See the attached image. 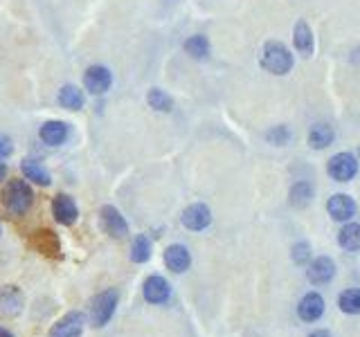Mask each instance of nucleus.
<instances>
[{
    "label": "nucleus",
    "instance_id": "1a4fd4ad",
    "mask_svg": "<svg viewBox=\"0 0 360 337\" xmlns=\"http://www.w3.org/2000/svg\"><path fill=\"white\" fill-rule=\"evenodd\" d=\"M142 295H144V301L149 303H165L172 297V286H169V281L160 275H151L149 279L144 281L142 286Z\"/></svg>",
    "mask_w": 360,
    "mask_h": 337
},
{
    "label": "nucleus",
    "instance_id": "20e7f679",
    "mask_svg": "<svg viewBox=\"0 0 360 337\" xmlns=\"http://www.w3.org/2000/svg\"><path fill=\"white\" fill-rule=\"evenodd\" d=\"M83 85H86V90L92 95H104L109 92V88L113 85V74L109 68H104V65H90V68L83 72Z\"/></svg>",
    "mask_w": 360,
    "mask_h": 337
},
{
    "label": "nucleus",
    "instance_id": "9d476101",
    "mask_svg": "<svg viewBox=\"0 0 360 337\" xmlns=\"http://www.w3.org/2000/svg\"><path fill=\"white\" fill-rule=\"evenodd\" d=\"M52 216H55V221L61 223V225H75L77 219H79V209H77V202L70 198V195H57L55 200H52Z\"/></svg>",
    "mask_w": 360,
    "mask_h": 337
},
{
    "label": "nucleus",
    "instance_id": "4468645a",
    "mask_svg": "<svg viewBox=\"0 0 360 337\" xmlns=\"http://www.w3.org/2000/svg\"><path fill=\"white\" fill-rule=\"evenodd\" d=\"M20 310H23V292L16 286L0 288V312L7 317H16Z\"/></svg>",
    "mask_w": 360,
    "mask_h": 337
},
{
    "label": "nucleus",
    "instance_id": "bb28decb",
    "mask_svg": "<svg viewBox=\"0 0 360 337\" xmlns=\"http://www.w3.org/2000/svg\"><path fill=\"white\" fill-rule=\"evenodd\" d=\"M338 306L347 315H358L360 312V288H349L338 297Z\"/></svg>",
    "mask_w": 360,
    "mask_h": 337
},
{
    "label": "nucleus",
    "instance_id": "c756f323",
    "mask_svg": "<svg viewBox=\"0 0 360 337\" xmlns=\"http://www.w3.org/2000/svg\"><path fill=\"white\" fill-rule=\"evenodd\" d=\"M12 151H14V144H12V139H9L7 135L0 133V158H7V156H12Z\"/></svg>",
    "mask_w": 360,
    "mask_h": 337
},
{
    "label": "nucleus",
    "instance_id": "f3484780",
    "mask_svg": "<svg viewBox=\"0 0 360 337\" xmlns=\"http://www.w3.org/2000/svg\"><path fill=\"white\" fill-rule=\"evenodd\" d=\"M326 209H329L333 221H349V219H354V214H356V202L345 193H335L329 200V205H326Z\"/></svg>",
    "mask_w": 360,
    "mask_h": 337
},
{
    "label": "nucleus",
    "instance_id": "2f4dec72",
    "mask_svg": "<svg viewBox=\"0 0 360 337\" xmlns=\"http://www.w3.org/2000/svg\"><path fill=\"white\" fill-rule=\"evenodd\" d=\"M0 337H14V335L9 333L7 329H3V326H0Z\"/></svg>",
    "mask_w": 360,
    "mask_h": 337
},
{
    "label": "nucleus",
    "instance_id": "cd10ccee",
    "mask_svg": "<svg viewBox=\"0 0 360 337\" xmlns=\"http://www.w3.org/2000/svg\"><path fill=\"white\" fill-rule=\"evenodd\" d=\"M272 144H277V146H284L286 142L291 139V133H289V128L286 126H275L272 130H268V135H266Z\"/></svg>",
    "mask_w": 360,
    "mask_h": 337
},
{
    "label": "nucleus",
    "instance_id": "2eb2a0df",
    "mask_svg": "<svg viewBox=\"0 0 360 337\" xmlns=\"http://www.w3.org/2000/svg\"><path fill=\"white\" fill-rule=\"evenodd\" d=\"M324 312V299L317 295V292H309L300 299V306H298V315L302 322H315L320 319Z\"/></svg>",
    "mask_w": 360,
    "mask_h": 337
},
{
    "label": "nucleus",
    "instance_id": "473e14b6",
    "mask_svg": "<svg viewBox=\"0 0 360 337\" xmlns=\"http://www.w3.org/2000/svg\"><path fill=\"white\" fill-rule=\"evenodd\" d=\"M5 176H7V167L0 165V180H5Z\"/></svg>",
    "mask_w": 360,
    "mask_h": 337
},
{
    "label": "nucleus",
    "instance_id": "393cba45",
    "mask_svg": "<svg viewBox=\"0 0 360 337\" xmlns=\"http://www.w3.org/2000/svg\"><path fill=\"white\" fill-rule=\"evenodd\" d=\"M185 52L189 54V57H194V59H207L209 57V41H207V36H203V34L189 36L185 41Z\"/></svg>",
    "mask_w": 360,
    "mask_h": 337
},
{
    "label": "nucleus",
    "instance_id": "6e6552de",
    "mask_svg": "<svg viewBox=\"0 0 360 337\" xmlns=\"http://www.w3.org/2000/svg\"><path fill=\"white\" fill-rule=\"evenodd\" d=\"M180 221H183V225L187 227V230L203 232L205 227H209V223H212V212H209L207 205L196 202V205H189V207L183 212Z\"/></svg>",
    "mask_w": 360,
    "mask_h": 337
},
{
    "label": "nucleus",
    "instance_id": "a211bd4d",
    "mask_svg": "<svg viewBox=\"0 0 360 337\" xmlns=\"http://www.w3.org/2000/svg\"><path fill=\"white\" fill-rule=\"evenodd\" d=\"M20 171H23V176L29 182L43 184V187H48V184L52 182L48 169L41 165V162H36V160H23V165H20Z\"/></svg>",
    "mask_w": 360,
    "mask_h": 337
},
{
    "label": "nucleus",
    "instance_id": "b1692460",
    "mask_svg": "<svg viewBox=\"0 0 360 337\" xmlns=\"http://www.w3.org/2000/svg\"><path fill=\"white\" fill-rule=\"evenodd\" d=\"M146 104H149L153 111H160V113H169L174 108V99L162 88H151L146 92Z\"/></svg>",
    "mask_w": 360,
    "mask_h": 337
},
{
    "label": "nucleus",
    "instance_id": "423d86ee",
    "mask_svg": "<svg viewBox=\"0 0 360 337\" xmlns=\"http://www.w3.org/2000/svg\"><path fill=\"white\" fill-rule=\"evenodd\" d=\"M358 173V162L352 153H338L329 160V176L335 182H349Z\"/></svg>",
    "mask_w": 360,
    "mask_h": 337
},
{
    "label": "nucleus",
    "instance_id": "dca6fc26",
    "mask_svg": "<svg viewBox=\"0 0 360 337\" xmlns=\"http://www.w3.org/2000/svg\"><path fill=\"white\" fill-rule=\"evenodd\" d=\"M306 275H309L311 284H329V281L333 279V275H335V263L329 256H320L309 266Z\"/></svg>",
    "mask_w": 360,
    "mask_h": 337
},
{
    "label": "nucleus",
    "instance_id": "72a5a7b5",
    "mask_svg": "<svg viewBox=\"0 0 360 337\" xmlns=\"http://www.w3.org/2000/svg\"><path fill=\"white\" fill-rule=\"evenodd\" d=\"M0 234H3V225H0Z\"/></svg>",
    "mask_w": 360,
    "mask_h": 337
},
{
    "label": "nucleus",
    "instance_id": "0eeeda50",
    "mask_svg": "<svg viewBox=\"0 0 360 337\" xmlns=\"http://www.w3.org/2000/svg\"><path fill=\"white\" fill-rule=\"evenodd\" d=\"M102 223H104L106 234H111L113 238L129 236V223H126V219L120 214V209L113 207V205H104L102 207Z\"/></svg>",
    "mask_w": 360,
    "mask_h": 337
},
{
    "label": "nucleus",
    "instance_id": "f8f14e48",
    "mask_svg": "<svg viewBox=\"0 0 360 337\" xmlns=\"http://www.w3.org/2000/svg\"><path fill=\"white\" fill-rule=\"evenodd\" d=\"M165 266L172 270L176 275H183L185 270L192 266V254H189V249L185 245H169L165 249Z\"/></svg>",
    "mask_w": 360,
    "mask_h": 337
},
{
    "label": "nucleus",
    "instance_id": "a878e982",
    "mask_svg": "<svg viewBox=\"0 0 360 337\" xmlns=\"http://www.w3.org/2000/svg\"><path fill=\"white\" fill-rule=\"evenodd\" d=\"M311 198H313V187L309 182L293 184V189L289 193V202L293 205V207H306V205L311 202Z\"/></svg>",
    "mask_w": 360,
    "mask_h": 337
},
{
    "label": "nucleus",
    "instance_id": "7c9ffc66",
    "mask_svg": "<svg viewBox=\"0 0 360 337\" xmlns=\"http://www.w3.org/2000/svg\"><path fill=\"white\" fill-rule=\"evenodd\" d=\"M309 337H331V333H329V331H315V333H311Z\"/></svg>",
    "mask_w": 360,
    "mask_h": 337
},
{
    "label": "nucleus",
    "instance_id": "412c9836",
    "mask_svg": "<svg viewBox=\"0 0 360 337\" xmlns=\"http://www.w3.org/2000/svg\"><path fill=\"white\" fill-rule=\"evenodd\" d=\"M338 245L347 252H358L360 249V225L349 223L342 227V232L338 234Z\"/></svg>",
    "mask_w": 360,
    "mask_h": 337
},
{
    "label": "nucleus",
    "instance_id": "f257e3e1",
    "mask_svg": "<svg viewBox=\"0 0 360 337\" xmlns=\"http://www.w3.org/2000/svg\"><path fill=\"white\" fill-rule=\"evenodd\" d=\"M34 200V191L25 180H9L7 187L3 189V202L7 212H12L16 216H23Z\"/></svg>",
    "mask_w": 360,
    "mask_h": 337
},
{
    "label": "nucleus",
    "instance_id": "7ed1b4c3",
    "mask_svg": "<svg viewBox=\"0 0 360 337\" xmlns=\"http://www.w3.org/2000/svg\"><path fill=\"white\" fill-rule=\"evenodd\" d=\"M120 303V290L118 288H109L99 292L97 297L92 299V308H90V319H92V326H106L111 322V317L115 315V308H118Z\"/></svg>",
    "mask_w": 360,
    "mask_h": 337
},
{
    "label": "nucleus",
    "instance_id": "5701e85b",
    "mask_svg": "<svg viewBox=\"0 0 360 337\" xmlns=\"http://www.w3.org/2000/svg\"><path fill=\"white\" fill-rule=\"evenodd\" d=\"M333 128L326 126V124H315L309 133V144L313 149H326L331 142H333Z\"/></svg>",
    "mask_w": 360,
    "mask_h": 337
},
{
    "label": "nucleus",
    "instance_id": "aec40b11",
    "mask_svg": "<svg viewBox=\"0 0 360 337\" xmlns=\"http://www.w3.org/2000/svg\"><path fill=\"white\" fill-rule=\"evenodd\" d=\"M57 102H59L61 108H68V111H79V108L83 106V92L77 88V85L68 83L59 90Z\"/></svg>",
    "mask_w": 360,
    "mask_h": 337
},
{
    "label": "nucleus",
    "instance_id": "4be33fe9",
    "mask_svg": "<svg viewBox=\"0 0 360 337\" xmlns=\"http://www.w3.org/2000/svg\"><path fill=\"white\" fill-rule=\"evenodd\" d=\"M151 259V238L146 234H137L131 245V261L133 263H146Z\"/></svg>",
    "mask_w": 360,
    "mask_h": 337
},
{
    "label": "nucleus",
    "instance_id": "6ab92c4d",
    "mask_svg": "<svg viewBox=\"0 0 360 337\" xmlns=\"http://www.w3.org/2000/svg\"><path fill=\"white\" fill-rule=\"evenodd\" d=\"M293 41H295V48H298L304 57H309L313 52V32L309 27L306 20H298V25H295V32H293Z\"/></svg>",
    "mask_w": 360,
    "mask_h": 337
},
{
    "label": "nucleus",
    "instance_id": "f03ea898",
    "mask_svg": "<svg viewBox=\"0 0 360 337\" xmlns=\"http://www.w3.org/2000/svg\"><path fill=\"white\" fill-rule=\"evenodd\" d=\"M261 65L263 70H268L270 74H286L291 68H293V54L286 50L282 43L277 41H270L263 46V52H261Z\"/></svg>",
    "mask_w": 360,
    "mask_h": 337
},
{
    "label": "nucleus",
    "instance_id": "c85d7f7f",
    "mask_svg": "<svg viewBox=\"0 0 360 337\" xmlns=\"http://www.w3.org/2000/svg\"><path fill=\"white\" fill-rule=\"evenodd\" d=\"M311 256V247H309V243H298L293 247V261L295 263H306V259Z\"/></svg>",
    "mask_w": 360,
    "mask_h": 337
},
{
    "label": "nucleus",
    "instance_id": "9b49d317",
    "mask_svg": "<svg viewBox=\"0 0 360 337\" xmlns=\"http://www.w3.org/2000/svg\"><path fill=\"white\" fill-rule=\"evenodd\" d=\"M29 245L36 249L39 254H43V256H59L61 252V241H59V236L52 232V230H39L32 234L29 238Z\"/></svg>",
    "mask_w": 360,
    "mask_h": 337
},
{
    "label": "nucleus",
    "instance_id": "ddd939ff",
    "mask_svg": "<svg viewBox=\"0 0 360 337\" xmlns=\"http://www.w3.org/2000/svg\"><path fill=\"white\" fill-rule=\"evenodd\" d=\"M70 133V128L66 122H59V119H50L43 126L39 128V137L43 144H50V146H59L66 142V137Z\"/></svg>",
    "mask_w": 360,
    "mask_h": 337
},
{
    "label": "nucleus",
    "instance_id": "39448f33",
    "mask_svg": "<svg viewBox=\"0 0 360 337\" xmlns=\"http://www.w3.org/2000/svg\"><path fill=\"white\" fill-rule=\"evenodd\" d=\"M83 324H86V317H83V312H77V310L66 312L50 329V337H81Z\"/></svg>",
    "mask_w": 360,
    "mask_h": 337
}]
</instances>
